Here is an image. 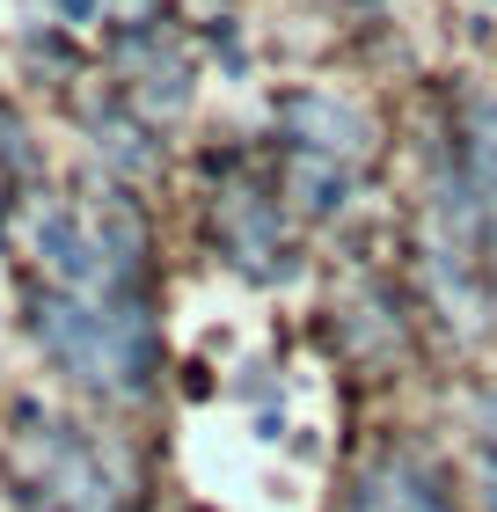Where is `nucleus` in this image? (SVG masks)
I'll return each instance as SVG.
<instances>
[{"instance_id":"1","label":"nucleus","mask_w":497,"mask_h":512,"mask_svg":"<svg viewBox=\"0 0 497 512\" xmlns=\"http://www.w3.org/2000/svg\"><path fill=\"white\" fill-rule=\"evenodd\" d=\"M286 125H293L300 147H315V154H359V139H366V125L329 96H286Z\"/></svg>"},{"instance_id":"2","label":"nucleus","mask_w":497,"mask_h":512,"mask_svg":"<svg viewBox=\"0 0 497 512\" xmlns=\"http://www.w3.org/2000/svg\"><path fill=\"white\" fill-rule=\"evenodd\" d=\"M37 249H44V264L59 271V286H88V278H96V249H88V235L66 213L37 220Z\"/></svg>"},{"instance_id":"3","label":"nucleus","mask_w":497,"mask_h":512,"mask_svg":"<svg viewBox=\"0 0 497 512\" xmlns=\"http://www.w3.org/2000/svg\"><path fill=\"white\" fill-rule=\"evenodd\" d=\"M300 198H307V213H337L344 205V176L322 169V161H300Z\"/></svg>"},{"instance_id":"4","label":"nucleus","mask_w":497,"mask_h":512,"mask_svg":"<svg viewBox=\"0 0 497 512\" xmlns=\"http://www.w3.org/2000/svg\"><path fill=\"white\" fill-rule=\"evenodd\" d=\"M483 483H490V512H497V454L483 461Z\"/></svg>"},{"instance_id":"5","label":"nucleus","mask_w":497,"mask_h":512,"mask_svg":"<svg viewBox=\"0 0 497 512\" xmlns=\"http://www.w3.org/2000/svg\"><path fill=\"white\" fill-rule=\"evenodd\" d=\"M66 15H74V22H88V15H96V0H66Z\"/></svg>"}]
</instances>
